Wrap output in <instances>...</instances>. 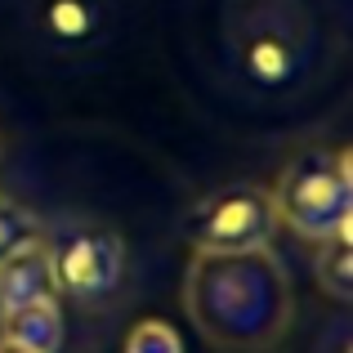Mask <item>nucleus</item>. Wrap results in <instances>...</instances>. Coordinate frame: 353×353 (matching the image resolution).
<instances>
[{"label":"nucleus","instance_id":"nucleus-3","mask_svg":"<svg viewBox=\"0 0 353 353\" xmlns=\"http://www.w3.org/2000/svg\"><path fill=\"white\" fill-rule=\"evenodd\" d=\"M45 250H50L59 295H68L72 304L99 309L121 291L125 241H121L117 228L99 224V219H72L54 237H45Z\"/></svg>","mask_w":353,"mask_h":353},{"label":"nucleus","instance_id":"nucleus-7","mask_svg":"<svg viewBox=\"0 0 353 353\" xmlns=\"http://www.w3.org/2000/svg\"><path fill=\"white\" fill-rule=\"evenodd\" d=\"M313 277H318L322 295H331L336 304H349L353 295V233H345L318 241V259H313Z\"/></svg>","mask_w":353,"mask_h":353},{"label":"nucleus","instance_id":"nucleus-10","mask_svg":"<svg viewBox=\"0 0 353 353\" xmlns=\"http://www.w3.org/2000/svg\"><path fill=\"white\" fill-rule=\"evenodd\" d=\"M0 353H32V349H18V345H9V340H0Z\"/></svg>","mask_w":353,"mask_h":353},{"label":"nucleus","instance_id":"nucleus-1","mask_svg":"<svg viewBox=\"0 0 353 353\" xmlns=\"http://www.w3.org/2000/svg\"><path fill=\"white\" fill-rule=\"evenodd\" d=\"M183 309L197 336L219 353H273L295 322V291L273 250L206 255L192 250Z\"/></svg>","mask_w":353,"mask_h":353},{"label":"nucleus","instance_id":"nucleus-9","mask_svg":"<svg viewBox=\"0 0 353 353\" xmlns=\"http://www.w3.org/2000/svg\"><path fill=\"white\" fill-rule=\"evenodd\" d=\"M125 353H183V345L165 318H143L125 331Z\"/></svg>","mask_w":353,"mask_h":353},{"label":"nucleus","instance_id":"nucleus-8","mask_svg":"<svg viewBox=\"0 0 353 353\" xmlns=\"http://www.w3.org/2000/svg\"><path fill=\"white\" fill-rule=\"evenodd\" d=\"M41 237H45L41 219H36L27 206H18L14 197H5V192H0V264H5L9 255H18L23 246L41 241Z\"/></svg>","mask_w":353,"mask_h":353},{"label":"nucleus","instance_id":"nucleus-2","mask_svg":"<svg viewBox=\"0 0 353 353\" xmlns=\"http://www.w3.org/2000/svg\"><path fill=\"white\" fill-rule=\"evenodd\" d=\"M277 210V224H286L304 241H327L353 228V165L345 148H300L277 170V183L268 188Z\"/></svg>","mask_w":353,"mask_h":353},{"label":"nucleus","instance_id":"nucleus-6","mask_svg":"<svg viewBox=\"0 0 353 353\" xmlns=\"http://www.w3.org/2000/svg\"><path fill=\"white\" fill-rule=\"evenodd\" d=\"M0 340L32 353H59L63 349V309L59 300H32L0 313Z\"/></svg>","mask_w":353,"mask_h":353},{"label":"nucleus","instance_id":"nucleus-4","mask_svg":"<svg viewBox=\"0 0 353 353\" xmlns=\"http://www.w3.org/2000/svg\"><path fill=\"white\" fill-rule=\"evenodd\" d=\"M277 210L268 188L259 183H228V188L201 197L183 219V237L192 250L206 255H241V250H264L273 246L277 233Z\"/></svg>","mask_w":353,"mask_h":353},{"label":"nucleus","instance_id":"nucleus-5","mask_svg":"<svg viewBox=\"0 0 353 353\" xmlns=\"http://www.w3.org/2000/svg\"><path fill=\"white\" fill-rule=\"evenodd\" d=\"M32 300H63L59 282H54V264H50V250H45V237L23 246L18 255H9L0 264V313L18 309V304H32Z\"/></svg>","mask_w":353,"mask_h":353}]
</instances>
